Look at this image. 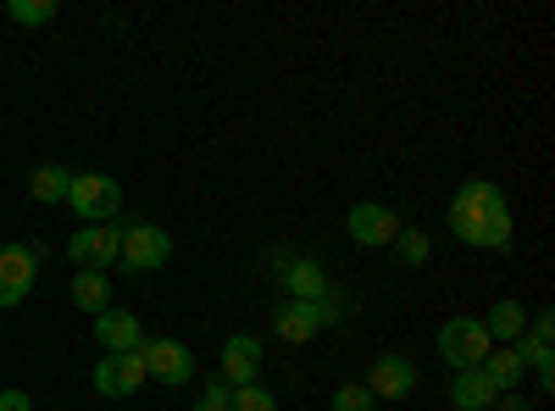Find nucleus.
<instances>
[{"mask_svg":"<svg viewBox=\"0 0 555 411\" xmlns=\"http://www.w3.org/2000/svg\"><path fill=\"white\" fill-rule=\"evenodd\" d=\"M489 411H533V406H528V400H522V395H500V400H494V406H489Z\"/></svg>","mask_w":555,"mask_h":411,"instance_id":"28","label":"nucleus"},{"mask_svg":"<svg viewBox=\"0 0 555 411\" xmlns=\"http://www.w3.org/2000/svg\"><path fill=\"white\" fill-rule=\"evenodd\" d=\"M272 334L284 339V345H306V339H317V323H311V311L300 300H284V306L272 311Z\"/></svg>","mask_w":555,"mask_h":411,"instance_id":"20","label":"nucleus"},{"mask_svg":"<svg viewBox=\"0 0 555 411\" xmlns=\"http://www.w3.org/2000/svg\"><path fill=\"white\" fill-rule=\"evenodd\" d=\"M139 356H145V373L162 378V384H172V389L195 378V356H190V345H183V339H145V345H139Z\"/></svg>","mask_w":555,"mask_h":411,"instance_id":"8","label":"nucleus"},{"mask_svg":"<svg viewBox=\"0 0 555 411\" xmlns=\"http://www.w3.org/2000/svg\"><path fill=\"white\" fill-rule=\"evenodd\" d=\"M145 356H101L95 361V389L106 395V400H128V395H139V389H145Z\"/></svg>","mask_w":555,"mask_h":411,"instance_id":"11","label":"nucleus"},{"mask_svg":"<svg viewBox=\"0 0 555 411\" xmlns=\"http://www.w3.org/2000/svg\"><path fill=\"white\" fill-rule=\"evenodd\" d=\"M306 311H311L317 334H322V329H339L345 317H350V295H345V290H328V295H317V300H311Z\"/></svg>","mask_w":555,"mask_h":411,"instance_id":"21","label":"nucleus"},{"mask_svg":"<svg viewBox=\"0 0 555 411\" xmlns=\"http://www.w3.org/2000/svg\"><path fill=\"white\" fill-rule=\"evenodd\" d=\"M478 323H483L489 345H517L528 334V306L522 300H494L489 317H478Z\"/></svg>","mask_w":555,"mask_h":411,"instance_id":"15","label":"nucleus"},{"mask_svg":"<svg viewBox=\"0 0 555 411\" xmlns=\"http://www.w3.org/2000/svg\"><path fill=\"white\" fill-rule=\"evenodd\" d=\"M489 334L478 317H450V323L439 329V356L450 361L455 373H467V368H483V356H489Z\"/></svg>","mask_w":555,"mask_h":411,"instance_id":"4","label":"nucleus"},{"mask_svg":"<svg viewBox=\"0 0 555 411\" xmlns=\"http://www.w3.org/2000/svg\"><path fill=\"white\" fill-rule=\"evenodd\" d=\"M44 245H0V311H12L34 295Z\"/></svg>","mask_w":555,"mask_h":411,"instance_id":"3","label":"nucleus"},{"mask_svg":"<svg viewBox=\"0 0 555 411\" xmlns=\"http://www.w3.org/2000/svg\"><path fill=\"white\" fill-rule=\"evenodd\" d=\"M550 339H555V317H550V311H533V317H528V334L512 345V350L522 356V368L539 373L544 389L555 384V350H550Z\"/></svg>","mask_w":555,"mask_h":411,"instance_id":"10","label":"nucleus"},{"mask_svg":"<svg viewBox=\"0 0 555 411\" xmlns=\"http://www.w3.org/2000/svg\"><path fill=\"white\" fill-rule=\"evenodd\" d=\"M172 261V234L156 222H128L122 228V267L128 272H156Z\"/></svg>","mask_w":555,"mask_h":411,"instance_id":"5","label":"nucleus"},{"mask_svg":"<svg viewBox=\"0 0 555 411\" xmlns=\"http://www.w3.org/2000/svg\"><path fill=\"white\" fill-rule=\"evenodd\" d=\"M234 411H278V400H272V389L245 384V389H234Z\"/></svg>","mask_w":555,"mask_h":411,"instance_id":"26","label":"nucleus"},{"mask_svg":"<svg viewBox=\"0 0 555 411\" xmlns=\"http://www.w3.org/2000/svg\"><path fill=\"white\" fill-rule=\"evenodd\" d=\"M450 234L461 245H473V251H505L512 234H517V211H512V201H505L500 184L467 178L450 201Z\"/></svg>","mask_w":555,"mask_h":411,"instance_id":"1","label":"nucleus"},{"mask_svg":"<svg viewBox=\"0 0 555 411\" xmlns=\"http://www.w3.org/2000/svg\"><path fill=\"white\" fill-rule=\"evenodd\" d=\"M217 378L228 389H245V384H261V339L256 334H228L222 339V368Z\"/></svg>","mask_w":555,"mask_h":411,"instance_id":"9","label":"nucleus"},{"mask_svg":"<svg viewBox=\"0 0 555 411\" xmlns=\"http://www.w3.org/2000/svg\"><path fill=\"white\" fill-rule=\"evenodd\" d=\"M67 295H73V306H78V311H89V317L112 311V279H106V272H95V267H78Z\"/></svg>","mask_w":555,"mask_h":411,"instance_id":"17","label":"nucleus"},{"mask_svg":"<svg viewBox=\"0 0 555 411\" xmlns=\"http://www.w3.org/2000/svg\"><path fill=\"white\" fill-rule=\"evenodd\" d=\"M56 0H7V17L23 23V28H44V23H56Z\"/></svg>","mask_w":555,"mask_h":411,"instance_id":"22","label":"nucleus"},{"mask_svg":"<svg viewBox=\"0 0 555 411\" xmlns=\"http://www.w3.org/2000/svg\"><path fill=\"white\" fill-rule=\"evenodd\" d=\"M0 411H34V395L28 389H0Z\"/></svg>","mask_w":555,"mask_h":411,"instance_id":"27","label":"nucleus"},{"mask_svg":"<svg viewBox=\"0 0 555 411\" xmlns=\"http://www.w3.org/2000/svg\"><path fill=\"white\" fill-rule=\"evenodd\" d=\"M334 411H378V400L366 395V384H339L334 389Z\"/></svg>","mask_w":555,"mask_h":411,"instance_id":"24","label":"nucleus"},{"mask_svg":"<svg viewBox=\"0 0 555 411\" xmlns=\"http://www.w3.org/2000/svg\"><path fill=\"white\" fill-rule=\"evenodd\" d=\"M416 389V361L411 356H378L373 361V373H366V395L373 400H405Z\"/></svg>","mask_w":555,"mask_h":411,"instance_id":"12","label":"nucleus"},{"mask_svg":"<svg viewBox=\"0 0 555 411\" xmlns=\"http://www.w3.org/2000/svg\"><path fill=\"white\" fill-rule=\"evenodd\" d=\"M67 256H73V267L106 272V267L122 256V228H117V222H83L78 234L67 240Z\"/></svg>","mask_w":555,"mask_h":411,"instance_id":"7","label":"nucleus"},{"mask_svg":"<svg viewBox=\"0 0 555 411\" xmlns=\"http://www.w3.org/2000/svg\"><path fill=\"white\" fill-rule=\"evenodd\" d=\"M395 251H400L405 267H428V256H434V245H428L423 228H400V234H395Z\"/></svg>","mask_w":555,"mask_h":411,"instance_id":"23","label":"nucleus"},{"mask_svg":"<svg viewBox=\"0 0 555 411\" xmlns=\"http://www.w3.org/2000/svg\"><path fill=\"white\" fill-rule=\"evenodd\" d=\"M95 345L106 356H133L139 345H145V329H139L133 311H101L95 317Z\"/></svg>","mask_w":555,"mask_h":411,"instance_id":"14","label":"nucleus"},{"mask_svg":"<svg viewBox=\"0 0 555 411\" xmlns=\"http://www.w3.org/2000/svg\"><path fill=\"white\" fill-rule=\"evenodd\" d=\"M67 184H73V167L44 162V167H34V178H28V195H34L39 206H67Z\"/></svg>","mask_w":555,"mask_h":411,"instance_id":"18","label":"nucleus"},{"mask_svg":"<svg viewBox=\"0 0 555 411\" xmlns=\"http://www.w3.org/2000/svg\"><path fill=\"white\" fill-rule=\"evenodd\" d=\"M190 411H234V389H228L222 378H211V384L201 389V400H195Z\"/></svg>","mask_w":555,"mask_h":411,"instance_id":"25","label":"nucleus"},{"mask_svg":"<svg viewBox=\"0 0 555 411\" xmlns=\"http://www.w3.org/2000/svg\"><path fill=\"white\" fill-rule=\"evenodd\" d=\"M67 206L78 211V222H117L122 217V184L106 172H73Z\"/></svg>","mask_w":555,"mask_h":411,"instance_id":"2","label":"nucleus"},{"mask_svg":"<svg viewBox=\"0 0 555 411\" xmlns=\"http://www.w3.org/2000/svg\"><path fill=\"white\" fill-rule=\"evenodd\" d=\"M494 400H500V389L483 378V368H467V373L450 378V406L455 411H489Z\"/></svg>","mask_w":555,"mask_h":411,"instance_id":"16","label":"nucleus"},{"mask_svg":"<svg viewBox=\"0 0 555 411\" xmlns=\"http://www.w3.org/2000/svg\"><path fill=\"white\" fill-rule=\"evenodd\" d=\"M483 378H489L500 395H517V384H522V356H517L512 345H494V350L483 356Z\"/></svg>","mask_w":555,"mask_h":411,"instance_id":"19","label":"nucleus"},{"mask_svg":"<svg viewBox=\"0 0 555 411\" xmlns=\"http://www.w3.org/2000/svg\"><path fill=\"white\" fill-rule=\"evenodd\" d=\"M278 279H284V295H289V300H300V306H311L317 295H328V290H334L328 267L311 261V256H284V267H278Z\"/></svg>","mask_w":555,"mask_h":411,"instance_id":"13","label":"nucleus"},{"mask_svg":"<svg viewBox=\"0 0 555 411\" xmlns=\"http://www.w3.org/2000/svg\"><path fill=\"white\" fill-rule=\"evenodd\" d=\"M400 217H395V206H384V201H361V206H350L345 211V234L361 245V251H378V245H395V234H400Z\"/></svg>","mask_w":555,"mask_h":411,"instance_id":"6","label":"nucleus"}]
</instances>
